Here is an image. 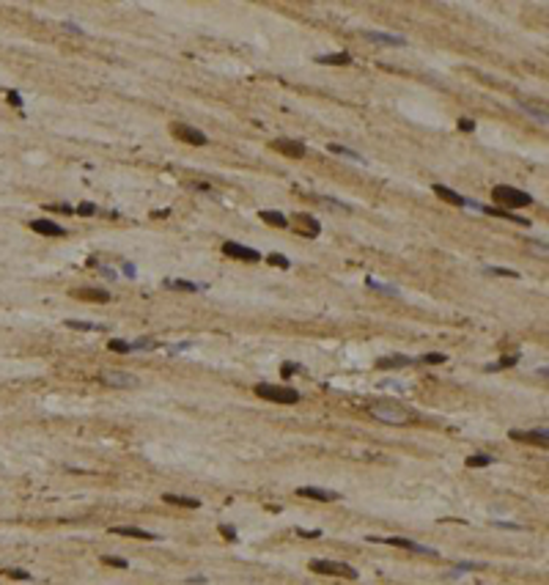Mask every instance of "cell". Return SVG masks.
I'll use <instances>...</instances> for the list:
<instances>
[{
	"mask_svg": "<svg viewBox=\"0 0 549 585\" xmlns=\"http://www.w3.org/2000/svg\"><path fill=\"white\" fill-rule=\"evenodd\" d=\"M368 412H371L376 420H384V423H395V426L409 423V420L415 418L409 409H406L404 404H398V401H376V404H371V409H368Z\"/></svg>",
	"mask_w": 549,
	"mask_h": 585,
	"instance_id": "1",
	"label": "cell"
},
{
	"mask_svg": "<svg viewBox=\"0 0 549 585\" xmlns=\"http://www.w3.org/2000/svg\"><path fill=\"white\" fill-rule=\"evenodd\" d=\"M492 198L500 203V206H511V209H522V206H530L533 203V195L524 190H516V187H508V184H494L492 187Z\"/></svg>",
	"mask_w": 549,
	"mask_h": 585,
	"instance_id": "2",
	"label": "cell"
},
{
	"mask_svg": "<svg viewBox=\"0 0 549 585\" xmlns=\"http://www.w3.org/2000/svg\"><path fill=\"white\" fill-rule=\"evenodd\" d=\"M253 390H255L258 399L274 401V404H297V401H300V393H297L294 388H283V385H266V382H261V385H255Z\"/></svg>",
	"mask_w": 549,
	"mask_h": 585,
	"instance_id": "3",
	"label": "cell"
},
{
	"mask_svg": "<svg viewBox=\"0 0 549 585\" xmlns=\"http://www.w3.org/2000/svg\"><path fill=\"white\" fill-rule=\"evenodd\" d=\"M311 571H316V574H330V577H346V580H357V569L354 566H349V563H343V560H311Z\"/></svg>",
	"mask_w": 549,
	"mask_h": 585,
	"instance_id": "4",
	"label": "cell"
},
{
	"mask_svg": "<svg viewBox=\"0 0 549 585\" xmlns=\"http://www.w3.org/2000/svg\"><path fill=\"white\" fill-rule=\"evenodd\" d=\"M368 541L373 544H390V547H401V549H409V552H418V555H429V558H437V549L434 547H426V544H418L412 539H401V536H387V539H376L371 536Z\"/></svg>",
	"mask_w": 549,
	"mask_h": 585,
	"instance_id": "5",
	"label": "cell"
},
{
	"mask_svg": "<svg viewBox=\"0 0 549 585\" xmlns=\"http://www.w3.org/2000/svg\"><path fill=\"white\" fill-rule=\"evenodd\" d=\"M99 379L104 385H110V388H138V382H140L135 374H129V371H102Z\"/></svg>",
	"mask_w": 549,
	"mask_h": 585,
	"instance_id": "6",
	"label": "cell"
},
{
	"mask_svg": "<svg viewBox=\"0 0 549 585\" xmlns=\"http://www.w3.org/2000/svg\"><path fill=\"white\" fill-rule=\"evenodd\" d=\"M173 135H176L179 140H184V143H190V146H206L209 143V138L203 135L201 130L187 127V124H173Z\"/></svg>",
	"mask_w": 549,
	"mask_h": 585,
	"instance_id": "7",
	"label": "cell"
},
{
	"mask_svg": "<svg viewBox=\"0 0 549 585\" xmlns=\"http://www.w3.org/2000/svg\"><path fill=\"white\" fill-rule=\"evenodd\" d=\"M272 149L280 151V154H286V157H291V160H302V157H305V146H302L300 140L278 138V140H272Z\"/></svg>",
	"mask_w": 549,
	"mask_h": 585,
	"instance_id": "8",
	"label": "cell"
},
{
	"mask_svg": "<svg viewBox=\"0 0 549 585\" xmlns=\"http://www.w3.org/2000/svg\"><path fill=\"white\" fill-rule=\"evenodd\" d=\"M508 437H511V440H516V442H530V445H541V448H546V442H549L546 429H533V431H519V429H513Z\"/></svg>",
	"mask_w": 549,
	"mask_h": 585,
	"instance_id": "9",
	"label": "cell"
},
{
	"mask_svg": "<svg viewBox=\"0 0 549 585\" xmlns=\"http://www.w3.org/2000/svg\"><path fill=\"white\" fill-rule=\"evenodd\" d=\"M223 253L231 256V259H239V261H258L261 259V253L255 248H244V245H239V242H225Z\"/></svg>",
	"mask_w": 549,
	"mask_h": 585,
	"instance_id": "10",
	"label": "cell"
},
{
	"mask_svg": "<svg viewBox=\"0 0 549 585\" xmlns=\"http://www.w3.org/2000/svg\"><path fill=\"white\" fill-rule=\"evenodd\" d=\"M297 495L300 497H308V500H319V503H332V500H338V492H332V489H321V487H300L297 489Z\"/></svg>",
	"mask_w": 549,
	"mask_h": 585,
	"instance_id": "11",
	"label": "cell"
},
{
	"mask_svg": "<svg viewBox=\"0 0 549 585\" xmlns=\"http://www.w3.org/2000/svg\"><path fill=\"white\" fill-rule=\"evenodd\" d=\"M72 297H77V300H88V302H110V291L107 289H93V286L74 289Z\"/></svg>",
	"mask_w": 549,
	"mask_h": 585,
	"instance_id": "12",
	"label": "cell"
},
{
	"mask_svg": "<svg viewBox=\"0 0 549 585\" xmlns=\"http://www.w3.org/2000/svg\"><path fill=\"white\" fill-rule=\"evenodd\" d=\"M31 228H33L36 233H44V237H66V231H63V228L58 225L55 220H47V217L31 220Z\"/></svg>",
	"mask_w": 549,
	"mask_h": 585,
	"instance_id": "13",
	"label": "cell"
},
{
	"mask_svg": "<svg viewBox=\"0 0 549 585\" xmlns=\"http://www.w3.org/2000/svg\"><path fill=\"white\" fill-rule=\"evenodd\" d=\"M294 225L300 228L302 237H319V233H321L319 220H313L311 214H297V217H294Z\"/></svg>",
	"mask_w": 549,
	"mask_h": 585,
	"instance_id": "14",
	"label": "cell"
},
{
	"mask_svg": "<svg viewBox=\"0 0 549 585\" xmlns=\"http://www.w3.org/2000/svg\"><path fill=\"white\" fill-rule=\"evenodd\" d=\"M110 533H115V536H129V539H143V541L157 539V533H151V530H143V528H132V525H118V528H110Z\"/></svg>",
	"mask_w": 549,
	"mask_h": 585,
	"instance_id": "15",
	"label": "cell"
},
{
	"mask_svg": "<svg viewBox=\"0 0 549 585\" xmlns=\"http://www.w3.org/2000/svg\"><path fill=\"white\" fill-rule=\"evenodd\" d=\"M363 36L368 42H376V44H390V47H404L406 42L401 36H393V33H379V31H365Z\"/></svg>",
	"mask_w": 549,
	"mask_h": 585,
	"instance_id": "16",
	"label": "cell"
},
{
	"mask_svg": "<svg viewBox=\"0 0 549 585\" xmlns=\"http://www.w3.org/2000/svg\"><path fill=\"white\" fill-rule=\"evenodd\" d=\"M168 291H203L206 286H198V283H190V280H176V278H165L162 280Z\"/></svg>",
	"mask_w": 549,
	"mask_h": 585,
	"instance_id": "17",
	"label": "cell"
},
{
	"mask_svg": "<svg viewBox=\"0 0 549 585\" xmlns=\"http://www.w3.org/2000/svg\"><path fill=\"white\" fill-rule=\"evenodd\" d=\"M431 190H434V192H437V195H440V198H442V201H448V203H453V206H464V201H467V198H464V195H459V192H453V190H451V187H445V184H434V187H431Z\"/></svg>",
	"mask_w": 549,
	"mask_h": 585,
	"instance_id": "18",
	"label": "cell"
},
{
	"mask_svg": "<svg viewBox=\"0 0 549 585\" xmlns=\"http://www.w3.org/2000/svg\"><path fill=\"white\" fill-rule=\"evenodd\" d=\"M162 500L171 503V506H182V508H201V500H198V497H184V495L165 492V495H162Z\"/></svg>",
	"mask_w": 549,
	"mask_h": 585,
	"instance_id": "19",
	"label": "cell"
},
{
	"mask_svg": "<svg viewBox=\"0 0 549 585\" xmlns=\"http://www.w3.org/2000/svg\"><path fill=\"white\" fill-rule=\"evenodd\" d=\"M319 63H330V66H349L352 63V55L349 52H332V55H319Z\"/></svg>",
	"mask_w": 549,
	"mask_h": 585,
	"instance_id": "20",
	"label": "cell"
},
{
	"mask_svg": "<svg viewBox=\"0 0 549 585\" xmlns=\"http://www.w3.org/2000/svg\"><path fill=\"white\" fill-rule=\"evenodd\" d=\"M412 358H404V355H393V358H379L376 360V368H401V366H409Z\"/></svg>",
	"mask_w": 549,
	"mask_h": 585,
	"instance_id": "21",
	"label": "cell"
},
{
	"mask_svg": "<svg viewBox=\"0 0 549 585\" xmlns=\"http://www.w3.org/2000/svg\"><path fill=\"white\" fill-rule=\"evenodd\" d=\"M327 149H330L332 154H341V157H346V160H354V162H363V165H365V157L363 154H357V151L346 149V146H341V143H330Z\"/></svg>",
	"mask_w": 549,
	"mask_h": 585,
	"instance_id": "22",
	"label": "cell"
},
{
	"mask_svg": "<svg viewBox=\"0 0 549 585\" xmlns=\"http://www.w3.org/2000/svg\"><path fill=\"white\" fill-rule=\"evenodd\" d=\"M261 220H264V223H269V225H278V228H286V225H289V220H286L280 212H274V209H264V212H261Z\"/></svg>",
	"mask_w": 549,
	"mask_h": 585,
	"instance_id": "23",
	"label": "cell"
},
{
	"mask_svg": "<svg viewBox=\"0 0 549 585\" xmlns=\"http://www.w3.org/2000/svg\"><path fill=\"white\" fill-rule=\"evenodd\" d=\"M66 327L72 330H85V332H102V324H91V321H80V319H66Z\"/></svg>",
	"mask_w": 549,
	"mask_h": 585,
	"instance_id": "24",
	"label": "cell"
},
{
	"mask_svg": "<svg viewBox=\"0 0 549 585\" xmlns=\"http://www.w3.org/2000/svg\"><path fill=\"white\" fill-rule=\"evenodd\" d=\"M519 363V355H505V358H500L497 363H492V366H486V371H500V368H511V366H516Z\"/></svg>",
	"mask_w": 549,
	"mask_h": 585,
	"instance_id": "25",
	"label": "cell"
},
{
	"mask_svg": "<svg viewBox=\"0 0 549 585\" xmlns=\"http://www.w3.org/2000/svg\"><path fill=\"white\" fill-rule=\"evenodd\" d=\"M365 283L371 286V289H376V291H384V294H393V297H398V294H401V289H398V286H387V283H379V280H373V278H368Z\"/></svg>",
	"mask_w": 549,
	"mask_h": 585,
	"instance_id": "26",
	"label": "cell"
},
{
	"mask_svg": "<svg viewBox=\"0 0 549 585\" xmlns=\"http://www.w3.org/2000/svg\"><path fill=\"white\" fill-rule=\"evenodd\" d=\"M494 461V456H489V453H475V456H470L467 459V467H489Z\"/></svg>",
	"mask_w": 549,
	"mask_h": 585,
	"instance_id": "27",
	"label": "cell"
},
{
	"mask_svg": "<svg viewBox=\"0 0 549 585\" xmlns=\"http://www.w3.org/2000/svg\"><path fill=\"white\" fill-rule=\"evenodd\" d=\"M129 346H132V352H140V349H143V352H149V349H157V346H160V343H157V341H151V338H140V341L129 343Z\"/></svg>",
	"mask_w": 549,
	"mask_h": 585,
	"instance_id": "28",
	"label": "cell"
},
{
	"mask_svg": "<svg viewBox=\"0 0 549 585\" xmlns=\"http://www.w3.org/2000/svg\"><path fill=\"white\" fill-rule=\"evenodd\" d=\"M269 264H272V267H280V270H289V267H291V261L286 259L283 253H272V256H269Z\"/></svg>",
	"mask_w": 549,
	"mask_h": 585,
	"instance_id": "29",
	"label": "cell"
},
{
	"mask_svg": "<svg viewBox=\"0 0 549 585\" xmlns=\"http://www.w3.org/2000/svg\"><path fill=\"white\" fill-rule=\"evenodd\" d=\"M522 110H524V113H530L535 121H541V124H546V113H544V110H538V107H530V104H524V102H522Z\"/></svg>",
	"mask_w": 549,
	"mask_h": 585,
	"instance_id": "30",
	"label": "cell"
},
{
	"mask_svg": "<svg viewBox=\"0 0 549 585\" xmlns=\"http://www.w3.org/2000/svg\"><path fill=\"white\" fill-rule=\"evenodd\" d=\"M489 275H503V278H519L516 270H505V267H486Z\"/></svg>",
	"mask_w": 549,
	"mask_h": 585,
	"instance_id": "31",
	"label": "cell"
},
{
	"mask_svg": "<svg viewBox=\"0 0 549 585\" xmlns=\"http://www.w3.org/2000/svg\"><path fill=\"white\" fill-rule=\"evenodd\" d=\"M470 569H481V563H470V560H461V563L456 566V569L451 571V577H459L461 571H470Z\"/></svg>",
	"mask_w": 549,
	"mask_h": 585,
	"instance_id": "32",
	"label": "cell"
},
{
	"mask_svg": "<svg viewBox=\"0 0 549 585\" xmlns=\"http://www.w3.org/2000/svg\"><path fill=\"white\" fill-rule=\"evenodd\" d=\"M110 352H132V346H129V341H118V338H115V341H110Z\"/></svg>",
	"mask_w": 549,
	"mask_h": 585,
	"instance_id": "33",
	"label": "cell"
},
{
	"mask_svg": "<svg viewBox=\"0 0 549 585\" xmlns=\"http://www.w3.org/2000/svg\"><path fill=\"white\" fill-rule=\"evenodd\" d=\"M6 574L11 580H31V571H25V569H6Z\"/></svg>",
	"mask_w": 549,
	"mask_h": 585,
	"instance_id": "34",
	"label": "cell"
},
{
	"mask_svg": "<svg viewBox=\"0 0 549 585\" xmlns=\"http://www.w3.org/2000/svg\"><path fill=\"white\" fill-rule=\"evenodd\" d=\"M93 212H96L93 203H77V209H74V214H83V217H91Z\"/></svg>",
	"mask_w": 549,
	"mask_h": 585,
	"instance_id": "35",
	"label": "cell"
},
{
	"mask_svg": "<svg viewBox=\"0 0 549 585\" xmlns=\"http://www.w3.org/2000/svg\"><path fill=\"white\" fill-rule=\"evenodd\" d=\"M445 360L448 358L442 352H431V355H423V358H420V363H445Z\"/></svg>",
	"mask_w": 549,
	"mask_h": 585,
	"instance_id": "36",
	"label": "cell"
},
{
	"mask_svg": "<svg viewBox=\"0 0 549 585\" xmlns=\"http://www.w3.org/2000/svg\"><path fill=\"white\" fill-rule=\"evenodd\" d=\"M102 560H104L107 566H115V569H126V566H129L124 558H110V555H107V558H102Z\"/></svg>",
	"mask_w": 549,
	"mask_h": 585,
	"instance_id": "37",
	"label": "cell"
},
{
	"mask_svg": "<svg viewBox=\"0 0 549 585\" xmlns=\"http://www.w3.org/2000/svg\"><path fill=\"white\" fill-rule=\"evenodd\" d=\"M459 130L461 132H472V130H475V121H472V119H459Z\"/></svg>",
	"mask_w": 549,
	"mask_h": 585,
	"instance_id": "38",
	"label": "cell"
},
{
	"mask_svg": "<svg viewBox=\"0 0 549 585\" xmlns=\"http://www.w3.org/2000/svg\"><path fill=\"white\" fill-rule=\"evenodd\" d=\"M297 536H302V539H319L321 530H302V528H297Z\"/></svg>",
	"mask_w": 549,
	"mask_h": 585,
	"instance_id": "39",
	"label": "cell"
},
{
	"mask_svg": "<svg viewBox=\"0 0 549 585\" xmlns=\"http://www.w3.org/2000/svg\"><path fill=\"white\" fill-rule=\"evenodd\" d=\"M297 371H300V366H297V363H283V377H286V379H289L291 374H297Z\"/></svg>",
	"mask_w": 549,
	"mask_h": 585,
	"instance_id": "40",
	"label": "cell"
},
{
	"mask_svg": "<svg viewBox=\"0 0 549 585\" xmlns=\"http://www.w3.org/2000/svg\"><path fill=\"white\" fill-rule=\"evenodd\" d=\"M220 533H223L228 541H233V539H236V530H233V528H228V525H220Z\"/></svg>",
	"mask_w": 549,
	"mask_h": 585,
	"instance_id": "41",
	"label": "cell"
},
{
	"mask_svg": "<svg viewBox=\"0 0 549 585\" xmlns=\"http://www.w3.org/2000/svg\"><path fill=\"white\" fill-rule=\"evenodd\" d=\"M9 102H11V104H17V107H22V96H20L17 91H11V93H9Z\"/></svg>",
	"mask_w": 549,
	"mask_h": 585,
	"instance_id": "42",
	"label": "cell"
},
{
	"mask_svg": "<svg viewBox=\"0 0 549 585\" xmlns=\"http://www.w3.org/2000/svg\"><path fill=\"white\" fill-rule=\"evenodd\" d=\"M99 272H102V275H107L110 280H118V275H115L113 270H107V267H99Z\"/></svg>",
	"mask_w": 549,
	"mask_h": 585,
	"instance_id": "43",
	"label": "cell"
},
{
	"mask_svg": "<svg viewBox=\"0 0 549 585\" xmlns=\"http://www.w3.org/2000/svg\"><path fill=\"white\" fill-rule=\"evenodd\" d=\"M124 272L129 275V278H135V267H132V264H124Z\"/></svg>",
	"mask_w": 549,
	"mask_h": 585,
	"instance_id": "44",
	"label": "cell"
}]
</instances>
